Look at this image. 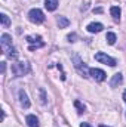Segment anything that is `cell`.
<instances>
[{
	"label": "cell",
	"instance_id": "6da1fadb",
	"mask_svg": "<svg viewBox=\"0 0 126 127\" xmlns=\"http://www.w3.org/2000/svg\"><path fill=\"white\" fill-rule=\"evenodd\" d=\"M30 72V65L27 62H15L12 64V74L15 77H22Z\"/></svg>",
	"mask_w": 126,
	"mask_h": 127
},
{
	"label": "cell",
	"instance_id": "7a4b0ae2",
	"mask_svg": "<svg viewBox=\"0 0 126 127\" xmlns=\"http://www.w3.org/2000/svg\"><path fill=\"white\" fill-rule=\"evenodd\" d=\"M73 62H74L76 69H77V71H79L83 77H89V71H91V69L86 66V64L83 62V61H82L77 55H74V56H73Z\"/></svg>",
	"mask_w": 126,
	"mask_h": 127
},
{
	"label": "cell",
	"instance_id": "3957f363",
	"mask_svg": "<svg viewBox=\"0 0 126 127\" xmlns=\"http://www.w3.org/2000/svg\"><path fill=\"white\" fill-rule=\"evenodd\" d=\"M28 19L31 21L33 24H42L43 21H45V13L40 10V9H31L30 12H28Z\"/></svg>",
	"mask_w": 126,
	"mask_h": 127
},
{
	"label": "cell",
	"instance_id": "277c9868",
	"mask_svg": "<svg viewBox=\"0 0 126 127\" xmlns=\"http://www.w3.org/2000/svg\"><path fill=\"white\" fill-rule=\"evenodd\" d=\"M0 46H1V50L7 55V53L13 49V46H12V37H10L9 34H1V38H0Z\"/></svg>",
	"mask_w": 126,
	"mask_h": 127
},
{
	"label": "cell",
	"instance_id": "5b68a950",
	"mask_svg": "<svg viewBox=\"0 0 126 127\" xmlns=\"http://www.w3.org/2000/svg\"><path fill=\"white\" fill-rule=\"evenodd\" d=\"M95 59H96L98 62L105 64V65H110V66H116V64H117L114 58L108 56V55H107V53H104V52H98V53L95 55Z\"/></svg>",
	"mask_w": 126,
	"mask_h": 127
},
{
	"label": "cell",
	"instance_id": "8992f818",
	"mask_svg": "<svg viewBox=\"0 0 126 127\" xmlns=\"http://www.w3.org/2000/svg\"><path fill=\"white\" fill-rule=\"evenodd\" d=\"M27 41L31 44V46H30V50H34V49H37V47H43V46H45V43L42 41V37H40V35H28V37H27Z\"/></svg>",
	"mask_w": 126,
	"mask_h": 127
},
{
	"label": "cell",
	"instance_id": "52a82bcc",
	"mask_svg": "<svg viewBox=\"0 0 126 127\" xmlns=\"http://www.w3.org/2000/svg\"><path fill=\"white\" fill-rule=\"evenodd\" d=\"M89 75L94 78L95 81H104L105 80V77H107V74L102 71V69H98V68H92L91 71H89Z\"/></svg>",
	"mask_w": 126,
	"mask_h": 127
},
{
	"label": "cell",
	"instance_id": "ba28073f",
	"mask_svg": "<svg viewBox=\"0 0 126 127\" xmlns=\"http://www.w3.org/2000/svg\"><path fill=\"white\" fill-rule=\"evenodd\" d=\"M19 103H21V106L22 108H25V109H28L30 108V99H28V96L27 93L24 92V90H19Z\"/></svg>",
	"mask_w": 126,
	"mask_h": 127
},
{
	"label": "cell",
	"instance_id": "9c48e42d",
	"mask_svg": "<svg viewBox=\"0 0 126 127\" xmlns=\"http://www.w3.org/2000/svg\"><path fill=\"white\" fill-rule=\"evenodd\" d=\"M122 83H123V75H122L120 72H117V74L113 75V78H111V81H110V86H111V87H117V86H120Z\"/></svg>",
	"mask_w": 126,
	"mask_h": 127
},
{
	"label": "cell",
	"instance_id": "30bf717a",
	"mask_svg": "<svg viewBox=\"0 0 126 127\" xmlns=\"http://www.w3.org/2000/svg\"><path fill=\"white\" fill-rule=\"evenodd\" d=\"M86 28H88V31L89 32H99V31H102L104 25H102L101 22H91Z\"/></svg>",
	"mask_w": 126,
	"mask_h": 127
},
{
	"label": "cell",
	"instance_id": "8fae6325",
	"mask_svg": "<svg viewBox=\"0 0 126 127\" xmlns=\"http://www.w3.org/2000/svg\"><path fill=\"white\" fill-rule=\"evenodd\" d=\"M45 7H46V10H49V12L57 10V7H58V0H45Z\"/></svg>",
	"mask_w": 126,
	"mask_h": 127
},
{
	"label": "cell",
	"instance_id": "7c38bea8",
	"mask_svg": "<svg viewBox=\"0 0 126 127\" xmlns=\"http://www.w3.org/2000/svg\"><path fill=\"white\" fill-rule=\"evenodd\" d=\"M25 121H27L28 127H40L39 126V120H37V117L33 115V114H30V115L25 117Z\"/></svg>",
	"mask_w": 126,
	"mask_h": 127
},
{
	"label": "cell",
	"instance_id": "4fadbf2b",
	"mask_svg": "<svg viewBox=\"0 0 126 127\" xmlns=\"http://www.w3.org/2000/svg\"><path fill=\"white\" fill-rule=\"evenodd\" d=\"M110 13H111V16H113L116 21H119V19H120V13H122V10H120L119 6H113V7L110 9Z\"/></svg>",
	"mask_w": 126,
	"mask_h": 127
},
{
	"label": "cell",
	"instance_id": "5bb4252c",
	"mask_svg": "<svg viewBox=\"0 0 126 127\" xmlns=\"http://www.w3.org/2000/svg\"><path fill=\"white\" fill-rule=\"evenodd\" d=\"M57 24H58V27H60V28H67V27L70 25V21H68L65 16H58Z\"/></svg>",
	"mask_w": 126,
	"mask_h": 127
},
{
	"label": "cell",
	"instance_id": "9a60e30c",
	"mask_svg": "<svg viewBox=\"0 0 126 127\" xmlns=\"http://www.w3.org/2000/svg\"><path fill=\"white\" fill-rule=\"evenodd\" d=\"M0 22H1V25H3L4 28L10 25V19H9V16H7L6 13H1V15H0Z\"/></svg>",
	"mask_w": 126,
	"mask_h": 127
},
{
	"label": "cell",
	"instance_id": "2e32d148",
	"mask_svg": "<svg viewBox=\"0 0 126 127\" xmlns=\"http://www.w3.org/2000/svg\"><path fill=\"white\" fill-rule=\"evenodd\" d=\"M105 40H107V43H108V44H114V43H116V40H117V37H116V34H114V32H107Z\"/></svg>",
	"mask_w": 126,
	"mask_h": 127
},
{
	"label": "cell",
	"instance_id": "e0dca14e",
	"mask_svg": "<svg viewBox=\"0 0 126 127\" xmlns=\"http://www.w3.org/2000/svg\"><path fill=\"white\" fill-rule=\"evenodd\" d=\"M74 106L79 109V112H80V114H82V112H85V109H86V106H85L80 100H74Z\"/></svg>",
	"mask_w": 126,
	"mask_h": 127
},
{
	"label": "cell",
	"instance_id": "ac0fdd59",
	"mask_svg": "<svg viewBox=\"0 0 126 127\" xmlns=\"http://www.w3.org/2000/svg\"><path fill=\"white\" fill-rule=\"evenodd\" d=\"M40 102L45 103V92H43V89H40Z\"/></svg>",
	"mask_w": 126,
	"mask_h": 127
},
{
	"label": "cell",
	"instance_id": "d6986e66",
	"mask_svg": "<svg viewBox=\"0 0 126 127\" xmlns=\"http://www.w3.org/2000/svg\"><path fill=\"white\" fill-rule=\"evenodd\" d=\"M76 37H77L76 34H70L67 38H68V41H76Z\"/></svg>",
	"mask_w": 126,
	"mask_h": 127
},
{
	"label": "cell",
	"instance_id": "ffe728a7",
	"mask_svg": "<svg viewBox=\"0 0 126 127\" xmlns=\"http://www.w3.org/2000/svg\"><path fill=\"white\" fill-rule=\"evenodd\" d=\"M0 66H1V74L6 72V62H0Z\"/></svg>",
	"mask_w": 126,
	"mask_h": 127
},
{
	"label": "cell",
	"instance_id": "44dd1931",
	"mask_svg": "<svg viewBox=\"0 0 126 127\" xmlns=\"http://www.w3.org/2000/svg\"><path fill=\"white\" fill-rule=\"evenodd\" d=\"M80 127H92V126H91L89 123H82V124H80Z\"/></svg>",
	"mask_w": 126,
	"mask_h": 127
},
{
	"label": "cell",
	"instance_id": "7402d4cb",
	"mask_svg": "<svg viewBox=\"0 0 126 127\" xmlns=\"http://www.w3.org/2000/svg\"><path fill=\"white\" fill-rule=\"evenodd\" d=\"M94 12H95V13H101V12H102V9H101V7H98V9H94Z\"/></svg>",
	"mask_w": 126,
	"mask_h": 127
},
{
	"label": "cell",
	"instance_id": "603a6c76",
	"mask_svg": "<svg viewBox=\"0 0 126 127\" xmlns=\"http://www.w3.org/2000/svg\"><path fill=\"white\" fill-rule=\"evenodd\" d=\"M123 100H125V102H126V90H125V92H123Z\"/></svg>",
	"mask_w": 126,
	"mask_h": 127
},
{
	"label": "cell",
	"instance_id": "cb8c5ba5",
	"mask_svg": "<svg viewBox=\"0 0 126 127\" xmlns=\"http://www.w3.org/2000/svg\"><path fill=\"white\" fill-rule=\"evenodd\" d=\"M99 127H108V126H104V124H101V126H99Z\"/></svg>",
	"mask_w": 126,
	"mask_h": 127
}]
</instances>
